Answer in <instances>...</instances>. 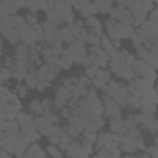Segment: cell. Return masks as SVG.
Wrapping results in <instances>:
<instances>
[{
    "instance_id": "60",
    "label": "cell",
    "mask_w": 158,
    "mask_h": 158,
    "mask_svg": "<svg viewBox=\"0 0 158 158\" xmlns=\"http://www.w3.org/2000/svg\"><path fill=\"white\" fill-rule=\"evenodd\" d=\"M153 46H156V48H158V39L155 40V42H153Z\"/></svg>"
},
{
    "instance_id": "31",
    "label": "cell",
    "mask_w": 158,
    "mask_h": 158,
    "mask_svg": "<svg viewBox=\"0 0 158 158\" xmlns=\"http://www.w3.org/2000/svg\"><path fill=\"white\" fill-rule=\"evenodd\" d=\"M26 7L30 9V13H35V15H37V11H40V9L46 11L48 0H28V2H26Z\"/></svg>"
},
{
    "instance_id": "56",
    "label": "cell",
    "mask_w": 158,
    "mask_h": 158,
    "mask_svg": "<svg viewBox=\"0 0 158 158\" xmlns=\"http://www.w3.org/2000/svg\"><path fill=\"white\" fill-rule=\"evenodd\" d=\"M121 158H136V155H132V153H123Z\"/></svg>"
},
{
    "instance_id": "5",
    "label": "cell",
    "mask_w": 158,
    "mask_h": 158,
    "mask_svg": "<svg viewBox=\"0 0 158 158\" xmlns=\"http://www.w3.org/2000/svg\"><path fill=\"white\" fill-rule=\"evenodd\" d=\"M105 94H107L109 98H112L116 103H119L121 107H123V105L127 107V99H129V88H127V85L110 79L109 85L105 86Z\"/></svg>"
},
{
    "instance_id": "20",
    "label": "cell",
    "mask_w": 158,
    "mask_h": 158,
    "mask_svg": "<svg viewBox=\"0 0 158 158\" xmlns=\"http://www.w3.org/2000/svg\"><path fill=\"white\" fill-rule=\"evenodd\" d=\"M125 7L132 13V17H134V19H142V20H145V19H147V15H149V13L145 11L143 4H142V0H129Z\"/></svg>"
},
{
    "instance_id": "26",
    "label": "cell",
    "mask_w": 158,
    "mask_h": 158,
    "mask_svg": "<svg viewBox=\"0 0 158 158\" xmlns=\"http://www.w3.org/2000/svg\"><path fill=\"white\" fill-rule=\"evenodd\" d=\"M30 55H31V48L26 46V44H17L15 46V61H24V63H30Z\"/></svg>"
},
{
    "instance_id": "24",
    "label": "cell",
    "mask_w": 158,
    "mask_h": 158,
    "mask_svg": "<svg viewBox=\"0 0 158 158\" xmlns=\"http://www.w3.org/2000/svg\"><path fill=\"white\" fill-rule=\"evenodd\" d=\"M85 26H86V30L90 31V33H94V35H103V31H105V26H103V22L99 20V19H96V17H88V19H85Z\"/></svg>"
},
{
    "instance_id": "42",
    "label": "cell",
    "mask_w": 158,
    "mask_h": 158,
    "mask_svg": "<svg viewBox=\"0 0 158 158\" xmlns=\"http://www.w3.org/2000/svg\"><path fill=\"white\" fill-rule=\"evenodd\" d=\"M9 96H11V90L6 86V85H0V101H4V103H7V99H9Z\"/></svg>"
},
{
    "instance_id": "12",
    "label": "cell",
    "mask_w": 158,
    "mask_h": 158,
    "mask_svg": "<svg viewBox=\"0 0 158 158\" xmlns=\"http://www.w3.org/2000/svg\"><path fill=\"white\" fill-rule=\"evenodd\" d=\"M72 7H74V11H77L79 15L85 17V19L94 17V15L98 13L92 0H72Z\"/></svg>"
},
{
    "instance_id": "45",
    "label": "cell",
    "mask_w": 158,
    "mask_h": 158,
    "mask_svg": "<svg viewBox=\"0 0 158 158\" xmlns=\"http://www.w3.org/2000/svg\"><path fill=\"white\" fill-rule=\"evenodd\" d=\"M46 13H48V20H50L52 24H55V26H59V24H63V22L59 20V17H57V13H55L53 9H52V11H46Z\"/></svg>"
},
{
    "instance_id": "41",
    "label": "cell",
    "mask_w": 158,
    "mask_h": 158,
    "mask_svg": "<svg viewBox=\"0 0 158 158\" xmlns=\"http://www.w3.org/2000/svg\"><path fill=\"white\" fill-rule=\"evenodd\" d=\"M24 138L30 142V143H35V142H39V138H40V132L35 129V131H30V132H26L24 134Z\"/></svg>"
},
{
    "instance_id": "44",
    "label": "cell",
    "mask_w": 158,
    "mask_h": 158,
    "mask_svg": "<svg viewBox=\"0 0 158 158\" xmlns=\"http://www.w3.org/2000/svg\"><path fill=\"white\" fill-rule=\"evenodd\" d=\"M98 72H99V68H98L96 64H94V66H86V68H85V76H86V77H90V79L96 77V76H98Z\"/></svg>"
},
{
    "instance_id": "37",
    "label": "cell",
    "mask_w": 158,
    "mask_h": 158,
    "mask_svg": "<svg viewBox=\"0 0 158 158\" xmlns=\"http://www.w3.org/2000/svg\"><path fill=\"white\" fill-rule=\"evenodd\" d=\"M46 153L50 155V158H64V153L59 149V145H53V143H48Z\"/></svg>"
},
{
    "instance_id": "32",
    "label": "cell",
    "mask_w": 158,
    "mask_h": 158,
    "mask_svg": "<svg viewBox=\"0 0 158 158\" xmlns=\"http://www.w3.org/2000/svg\"><path fill=\"white\" fill-rule=\"evenodd\" d=\"M112 4H114V0H94V6H96L98 13H109Z\"/></svg>"
},
{
    "instance_id": "35",
    "label": "cell",
    "mask_w": 158,
    "mask_h": 158,
    "mask_svg": "<svg viewBox=\"0 0 158 158\" xmlns=\"http://www.w3.org/2000/svg\"><path fill=\"white\" fill-rule=\"evenodd\" d=\"M22 83H24V85H26L28 88H37V83H39V81H37V72H35V70L31 68V70L28 72L26 79H24Z\"/></svg>"
},
{
    "instance_id": "14",
    "label": "cell",
    "mask_w": 158,
    "mask_h": 158,
    "mask_svg": "<svg viewBox=\"0 0 158 158\" xmlns=\"http://www.w3.org/2000/svg\"><path fill=\"white\" fill-rule=\"evenodd\" d=\"M15 121L19 123V127H20V134H26V132H30V131H35V118H33V114L31 112H19L17 114V118Z\"/></svg>"
},
{
    "instance_id": "49",
    "label": "cell",
    "mask_w": 158,
    "mask_h": 158,
    "mask_svg": "<svg viewBox=\"0 0 158 158\" xmlns=\"http://www.w3.org/2000/svg\"><path fill=\"white\" fill-rule=\"evenodd\" d=\"M149 20H153V22H158V6H155V7L149 11Z\"/></svg>"
},
{
    "instance_id": "38",
    "label": "cell",
    "mask_w": 158,
    "mask_h": 158,
    "mask_svg": "<svg viewBox=\"0 0 158 158\" xmlns=\"http://www.w3.org/2000/svg\"><path fill=\"white\" fill-rule=\"evenodd\" d=\"M30 110H31V114H35V116H42V114H44L42 101H39V99H33V101L30 103Z\"/></svg>"
},
{
    "instance_id": "58",
    "label": "cell",
    "mask_w": 158,
    "mask_h": 158,
    "mask_svg": "<svg viewBox=\"0 0 158 158\" xmlns=\"http://www.w3.org/2000/svg\"><path fill=\"white\" fill-rule=\"evenodd\" d=\"M155 90H156V94H158V77H156V81H155Z\"/></svg>"
},
{
    "instance_id": "9",
    "label": "cell",
    "mask_w": 158,
    "mask_h": 158,
    "mask_svg": "<svg viewBox=\"0 0 158 158\" xmlns=\"http://www.w3.org/2000/svg\"><path fill=\"white\" fill-rule=\"evenodd\" d=\"M109 17H110V20L119 22V24H125V26H132V22H134L132 13L125 6H114V7H110Z\"/></svg>"
},
{
    "instance_id": "17",
    "label": "cell",
    "mask_w": 158,
    "mask_h": 158,
    "mask_svg": "<svg viewBox=\"0 0 158 158\" xmlns=\"http://www.w3.org/2000/svg\"><path fill=\"white\" fill-rule=\"evenodd\" d=\"M70 99H72V92L66 88V86H59L57 88V92H55V99H53V107L57 109V110H61V109H64L68 103H70Z\"/></svg>"
},
{
    "instance_id": "52",
    "label": "cell",
    "mask_w": 158,
    "mask_h": 158,
    "mask_svg": "<svg viewBox=\"0 0 158 158\" xmlns=\"http://www.w3.org/2000/svg\"><path fill=\"white\" fill-rule=\"evenodd\" d=\"M145 153H149V155H151V158H158V149L155 147V145L147 147V149H145Z\"/></svg>"
},
{
    "instance_id": "1",
    "label": "cell",
    "mask_w": 158,
    "mask_h": 158,
    "mask_svg": "<svg viewBox=\"0 0 158 158\" xmlns=\"http://www.w3.org/2000/svg\"><path fill=\"white\" fill-rule=\"evenodd\" d=\"M105 30H107V37L112 40V42H119V40L131 39L136 31L134 26H125V24H119L114 20H107V24H103Z\"/></svg>"
},
{
    "instance_id": "2",
    "label": "cell",
    "mask_w": 158,
    "mask_h": 158,
    "mask_svg": "<svg viewBox=\"0 0 158 158\" xmlns=\"http://www.w3.org/2000/svg\"><path fill=\"white\" fill-rule=\"evenodd\" d=\"M119 142H121V136L114 134V132H98V142L94 143V147L99 151V149H105L112 155H121V149H119Z\"/></svg>"
},
{
    "instance_id": "22",
    "label": "cell",
    "mask_w": 158,
    "mask_h": 158,
    "mask_svg": "<svg viewBox=\"0 0 158 158\" xmlns=\"http://www.w3.org/2000/svg\"><path fill=\"white\" fill-rule=\"evenodd\" d=\"M53 125H57V123H53L50 118H46V116H35V129L40 132V136H48L50 134V131L53 129Z\"/></svg>"
},
{
    "instance_id": "29",
    "label": "cell",
    "mask_w": 158,
    "mask_h": 158,
    "mask_svg": "<svg viewBox=\"0 0 158 158\" xmlns=\"http://www.w3.org/2000/svg\"><path fill=\"white\" fill-rule=\"evenodd\" d=\"M42 30H44V42H53L57 31H59V26H55L50 20H46V22H42Z\"/></svg>"
},
{
    "instance_id": "50",
    "label": "cell",
    "mask_w": 158,
    "mask_h": 158,
    "mask_svg": "<svg viewBox=\"0 0 158 158\" xmlns=\"http://www.w3.org/2000/svg\"><path fill=\"white\" fill-rule=\"evenodd\" d=\"M15 63H17V61H15L13 57H7V55H6V57H4V64H2V66H7V68H13V64H15Z\"/></svg>"
},
{
    "instance_id": "13",
    "label": "cell",
    "mask_w": 158,
    "mask_h": 158,
    "mask_svg": "<svg viewBox=\"0 0 158 158\" xmlns=\"http://www.w3.org/2000/svg\"><path fill=\"white\" fill-rule=\"evenodd\" d=\"M103 101V107H105V118L109 119H116V118H121V105L116 103L112 98H109L107 94L101 98Z\"/></svg>"
},
{
    "instance_id": "6",
    "label": "cell",
    "mask_w": 158,
    "mask_h": 158,
    "mask_svg": "<svg viewBox=\"0 0 158 158\" xmlns=\"http://www.w3.org/2000/svg\"><path fill=\"white\" fill-rule=\"evenodd\" d=\"M0 35L7 40L9 44H13V46L19 44L20 39H19V30L13 24V15H7V17L0 19Z\"/></svg>"
},
{
    "instance_id": "47",
    "label": "cell",
    "mask_w": 158,
    "mask_h": 158,
    "mask_svg": "<svg viewBox=\"0 0 158 158\" xmlns=\"http://www.w3.org/2000/svg\"><path fill=\"white\" fill-rule=\"evenodd\" d=\"M17 90H19V98H26V92H28V86H26L24 83H20V81H19V85H17Z\"/></svg>"
},
{
    "instance_id": "25",
    "label": "cell",
    "mask_w": 158,
    "mask_h": 158,
    "mask_svg": "<svg viewBox=\"0 0 158 158\" xmlns=\"http://www.w3.org/2000/svg\"><path fill=\"white\" fill-rule=\"evenodd\" d=\"M74 40H76V37H74V33H72V30H70L68 24L63 26V28H59V31L55 35V42H59V44H72Z\"/></svg>"
},
{
    "instance_id": "30",
    "label": "cell",
    "mask_w": 158,
    "mask_h": 158,
    "mask_svg": "<svg viewBox=\"0 0 158 158\" xmlns=\"http://www.w3.org/2000/svg\"><path fill=\"white\" fill-rule=\"evenodd\" d=\"M0 2L4 4L7 15H17V11H19L20 7H26V4H24L22 0H0Z\"/></svg>"
},
{
    "instance_id": "36",
    "label": "cell",
    "mask_w": 158,
    "mask_h": 158,
    "mask_svg": "<svg viewBox=\"0 0 158 158\" xmlns=\"http://www.w3.org/2000/svg\"><path fill=\"white\" fill-rule=\"evenodd\" d=\"M72 142H74V138L63 131V134H61V138H59V143H57V145H59V149H61V151H66V149L70 147V143H72Z\"/></svg>"
},
{
    "instance_id": "28",
    "label": "cell",
    "mask_w": 158,
    "mask_h": 158,
    "mask_svg": "<svg viewBox=\"0 0 158 158\" xmlns=\"http://www.w3.org/2000/svg\"><path fill=\"white\" fill-rule=\"evenodd\" d=\"M72 64H74V61H72L68 50H64V52L59 55V59L55 61V68H57V70H70Z\"/></svg>"
},
{
    "instance_id": "40",
    "label": "cell",
    "mask_w": 158,
    "mask_h": 158,
    "mask_svg": "<svg viewBox=\"0 0 158 158\" xmlns=\"http://www.w3.org/2000/svg\"><path fill=\"white\" fill-rule=\"evenodd\" d=\"M90 158H121V155H112V153H109L105 149H99L96 155H92Z\"/></svg>"
},
{
    "instance_id": "34",
    "label": "cell",
    "mask_w": 158,
    "mask_h": 158,
    "mask_svg": "<svg viewBox=\"0 0 158 158\" xmlns=\"http://www.w3.org/2000/svg\"><path fill=\"white\" fill-rule=\"evenodd\" d=\"M118 77L125 79V81H132V79L136 77V74H134V66H121Z\"/></svg>"
},
{
    "instance_id": "11",
    "label": "cell",
    "mask_w": 158,
    "mask_h": 158,
    "mask_svg": "<svg viewBox=\"0 0 158 158\" xmlns=\"http://www.w3.org/2000/svg\"><path fill=\"white\" fill-rule=\"evenodd\" d=\"M59 17L61 22L64 24H74L76 22V17H74V7L70 2H55V9H53Z\"/></svg>"
},
{
    "instance_id": "18",
    "label": "cell",
    "mask_w": 158,
    "mask_h": 158,
    "mask_svg": "<svg viewBox=\"0 0 158 158\" xmlns=\"http://www.w3.org/2000/svg\"><path fill=\"white\" fill-rule=\"evenodd\" d=\"M155 81L156 79H149V77H134V85L142 90L143 96H155Z\"/></svg>"
},
{
    "instance_id": "7",
    "label": "cell",
    "mask_w": 158,
    "mask_h": 158,
    "mask_svg": "<svg viewBox=\"0 0 158 158\" xmlns=\"http://www.w3.org/2000/svg\"><path fill=\"white\" fill-rule=\"evenodd\" d=\"M134 123L138 127H142L145 132L149 134H158V118L155 114H143V112H138L136 116H132Z\"/></svg>"
},
{
    "instance_id": "3",
    "label": "cell",
    "mask_w": 158,
    "mask_h": 158,
    "mask_svg": "<svg viewBox=\"0 0 158 158\" xmlns=\"http://www.w3.org/2000/svg\"><path fill=\"white\" fill-rule=\"evenodd\" d=\"M35 72H37V81H39L37 83V90L50 88L52 83H53V79L57 77V74H59V70L55 68V64H46V63H42Z\"/></svg>"
},
{
    "instance_id": "51",
    "label": "cell",
    "mask_w": 158,
    "mask_h": 158,
    "mask_svg": "<svg viewBox=\"0 0 158 158\" xmlns=\"http://www.w3.org/2000/svg\"><path fill=\"white\" fill-rule=\"evenodd\" d=\"M142 4H143V7H145V11H147V13L155 7V2H153V0H142Z\"/></svg>"
},
{
    "instance_id": "15",
    "label": "cell",
    "mask_w": 158,
    "mask_h": 158,
    "mask_svg": "<svg viewBox=\"0 0 158 158\" xmlns=\"http://www.w3.org/2000/svg\"><path fill=\"white\" fill-rule=\"evenodd\" d=\"M134 74L136 77H149V79H156V70L143 59H136L134 63Z\"/></svg>"
},
{
    "instance_id": "27",
    "label": "cell",
    "mask_w": 158,
    "mask_h": 158,
    "mask_svg": "<svg viewBox=\"0 0 158 158\" xmlns=\"http://www.w3.org/2000/svg\"><path fill=\"white\" fill-rule=\"evenodd\" d=\"M22 158H48V153L35 142V143H31V145L26 149V153H24Z\"/></svg>"
},
{
    "instance_id": "54",
    "label": "cell",
    "mask_w": 158,
    "mask_h": 158,
    "mask_svg": "<svg viewBox=\"0 0 158 158\" xmlns=\"http://www.w3.org/2000/svg\"><path fill=\"white\" fill-rule=\"evenodd\" d=\"M4 17H7V11H6V7H4V4L0 2V19H4Z\"/></svg>"
},
{
    "instance_id": "57",
    "label": "cell",
    "mask_w": 158,
    "mask_h": 158,
    "mask_svg": "<svg viewBox=\"0 0 158 158\" xmlns=\"http://www.w3.org/2000/svg\"><path fill=\"white\" fill-rule=\"evenodd\" d=\"M153 145H155V147H156V149H158V136H156V138H155V140H153Z\"/></svg>"
},
{
    "instance_id": "23",
    "label": "cell",
    "mask_w": 158,
    "mask_h": 158,
    "mask_svg": "<svg viewBox=\"0 0 158 158\" xmlns=\"http://www.w3.org/2000/svg\"><path fill=\"white\" fill-rule=\"evenodd\" d=\"M30 70H31V64H30V63H24V61H17V63L13 64V68H11V72H13V79L24 81Z\"/></svg>"
},
{
    "instance_id": "33",
    "label": "cell",
    "mask_w": 158,
    "mask_h": 158,
    "mask_svg": "<svg viewBox=\"0 0 158 158\" xmlns=\"http://www.w3.org/2000/svg\"><path fill=\"white\" fill-rule=\"evenodd\" d=\"M145 61H147V63H149V64L158 72V48L156 46H151V48H149V55H147Z\"/></svg>"
},
{
    "instance_id": "48",
    "label": "cell",
    "mask_w": 158,
    "mask_h": 158,
    "mask_svg": "<svg viewBox=\"0 0 158 158\" xmlns=\"http://www.w3.org/2000/svg\"><path fill=\"white\" fill-rule=\"evenodd\" d=\"M26 24H30V26H35V24H37V15H35V13H30V15H26Z\"/></svg>"
},
{
    "instance_id": "59",
    "label": "cell",
    "mask_w": 158,
    "mask_h": 158,
    "mask_svg": "<svg viewBox=\"0 0 158 158\" xmlns=\"http://www.w3.org/2000/svg\"><path fill=\"white\" fill-rule=\"evenodd\" d=\"M55 2H70L72 4V0H55Z\"/></svg>"
},
{
    "instance_id": "39",
    "label": "cell",
    "mask_w": 158,
    "mask_h": 158,
    "mask_svg": "<svg viewBox=\"0 0 158 158\" xmlns=\"http://www.w3.org/2000/svg\"><path fill=\"white\" fill-rule=\"evenodd\" d=\"M83 42H85L88 48H90V46H99V42H101V37H99V35H94V33H90V31H88Z\"/></svg>"
},
{
    "instance_id": "55",
    "label": "cell",
    "mask_w": 158,
    "mask_h": 158,
    "mask_svg": "<svg viewBox=\"0 0 158 158\" xmlns=\"http://www.w3.org/2000/svg\"><path fill=\"white\" fill-rule=\"evenodd\" d=\"M127 2H129V0H114L116 6H127Z\"/></svg>"
},
{
    "instance_id": "19",
    "label": "cell",
    "mask_w": 158,
    "mask_h": 158,
    "mask_svg": "<svg viewBox=\"0 0 158 158\" xmlns=\"http://www.w3.org/2000/svg\"><path fill=\"white\" fill-rule=\"evenodd\" d=\"M110 79H112V72L107 70V68H103V70L98 72L96 77L92 79V88H96V90H105V86L109 85Z\"/></svg>"
},
{
    "instance_id": "21",
    "label": "cell",
    "mask_w": 158,
    "mask_h": 158,
    "mask_svg": "<svg viewBox=\"0 0 158 158\" xmlns=\"http://www.w3.org/2000/svg\"><path fill=\"white\" fill-rule=\"evenodd\" d=\"M140 30L143 31V35H145L147 39L151 40V42H155V40L158 39V22H153V20L145 19V20L142 22Z\"/></svg>"
},
{
    "instance_id": "62",
    "label": "cell",
    "mask_w": 158,
    "mask_h": 158,
    "mask_svg": "<svg viewBox=\"0 0 158 158\" xmlns=\"http://www.w3.org/2000/svg\"><path fill=\"white\" fill-rule=\"evenodd\" d=\"M0 59H2V50H0Z\"/></svg>"
},
{
    "instance_id": "8",
    "label": "cell",
    "mask_w": 158,
    "mask_h": 158,
    "mask_svg": "<svg viewBox=\"0 0 158 158\" xmlns=\"http://www.w3.org/2000/svg\"><path fill=\"white\" fill-rule=\"evenodd\" d=\"M119 149H121V153H132L134 155L136 151H145L147 145L143 142V136L142 138H131L129 134H125V136H121Z\"/></svg>"
},
{
    "instance_id": "53",
    "label": "cell",
    "mask_w": 158,
    "mask_h": 158,
    "mask_svg": "<svg viewBox=\"0 0 158 158\" xmlns=\"http://www.w3.org/2000/svg\"><path fill=\"white\" fill-rule=\"evenodd\" d=\"M0 158H15L11 153H7V151H4V149H0Z\"/></svg>"
},
{
    "instance_id": "63",
    "label": "cell",
    "mask_w": 158,
    "mask_h": 158,
    "mask_svg": "<svg viewBox=\"0 0 158 158\" xmlns=\"http://www.w3.org/2000/svg\"><path fill=\"white\" fill-rule=\"evenodd\" d=\"M22 2H24V4H26V2H28V0H22Z\"/></svg>"
},
{
    "instance_id": "43",
    "label": "cell",
    "mask_w": 158,
    "mask_h": 158,
    "mask_svg": "<svg viewBox=\"0 0 158 158\" xmlns=\"http://www.w3.org/2000/svg\"><path fill=\"white\" fill-rule=\"evenodd\" d=\"M0 76H2L4 81H9V79H13V72L7 66H0Z\"/></svg>"
},
{
    "instance_id": "46",
    "label": "cell",
    "mask_w": 158,
    "mask_h": 158,
    "mask_svg": "<svg viewBox=\"0 0 158 158\" xmlns=\"http://www.w3.org/2000/svg\"><path fill=\"white\" fill-rule=\"evenodd\" d=\"M112 44H114V42H112V40L109 39L107 35H101V42H99V46H101L103 50H109V48H110Z\"/></svg>"
},
{
    "instance_id": "16",
    "label": "cell",
    "mask_w": 158,
    "mask_h": 158,
    "mask_svg": "<svg viewBox=\"0 0 158 158\" xmlns=\"http://www.w3.org/2000/svg\"><path fill=\"white\" fill-rule=\"evenodd\" d=\"M19 39H20L22 44H26V46H30V48H35V46L39 44L37 33H35L33 26H30V24H26V26L19 31Z\"/></svg>"
},
{
    "instance_id": "10",
    "label": "cell",
    "mask_w": 158,
    "mask_h": 158,
    "mask_svg": "<svg viewBox=\"0 0 158 158\" xmlns=\"http://www.w3.org/2000/svg\"><path fill=\"white\" fill-rule=\"evenodd\" d=\"M68 53H70L74 64H83L88 55V48L83 40H74L72 44H68Z\"/></svg>"
},
{
    "instance_id": "61",
    "label": "cell",
    "mask_w": 158,
    "mask_h": 158,
    "mask_svg": "<svg viewBox=\"0 0 158 158\" xmlns=\"http://www.w3.org/2000/svg\"><path fill=\"white\" fill-rule=\"evenodd\" d=\"M2 39H4V37H2V35H0V50H2Z\"/></svg>"
},
{
    "instance_id": "4",
    "label": "cell",
    "mask_w": 158,
    "mask_h": 158,
    "mask_svg": "<svg viewBox=\"0 0 158 158\" xmlns=\"http://www.w3.org/2000/svg\"><path fill=\"white\" fill-rule=\"evenodd\" d=\"M64 153H66L68 158H90L92 153H94V143L88 142V140L83 136L81 142H76V140H74V142L70 143V147H68Z\"/></svg>"
}]
</instances>
